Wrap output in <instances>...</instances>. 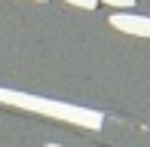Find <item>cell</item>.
I'll return each mask as SVG.
<instances>
[{"mask_svg":"<svg viewBox=\"0 0 150 147\" xmlns=\"http://www.w3.org/2000/svg\"><path fill=\"white\" fill-rule=\"evenodd\" d=\"M0 104H12L22 110H34L43 117H55L61 123H74L83 129H101L104 126V113L92 110V107H80V104H64L55 98H40V95H28V92H16V89H3L0 86Z\"/></svg>","mask_w":150,"mask_h":147,"instance_id":"1","label":"cell"},{"mask_svg":"<svg viewBox=\"0 0 150 147\" xmlns=\"http://www.w3.org/2000/svg\"><path fill=\"white\" fill-rule=\"evenodd\" d=\"M110 25L122 34H132V37H150V18L147 16H132V12H117L110 16Z\"/></svg>","mask_w":150,"mask_h":147,"instance_id":"2","label":"cell"},{"mask_svg":"<svg viewBox=\"0 0 150 147\" xmlns=\"http://www.w3.org/2000/svg\"><path fill=\"white\" fill-rule=\"evenodd\" d=\"M64 3L80 6V9H95V6H98V0H64Z\"/></svg>","mask_w":150,"mask_h":147,"instance_id":"3","label":"cell"},{"mask_svg":"<svg viewBox=\"0 0 150 147\" xmlns=\"http://www.w3.org/2000/svg\"><path fill=\"white\" fill-rule=\"evenodd\" d=\"M101 3V0H98ZM104 3H110V6H120V9H132L135 6V0H104Z\"/></svg>","mask_w":150,"mask_h":147,"instance_id":"4","label":"cell"},{"mask_svg":"<svg viewBox=\"0 0 150 147\" xmlns=\"http://www.w3.org/2000/svg\"><path fill=\"white\" fill-rule=\"evenodd\" d=\"M34 3H46V0H34Z\"/></svg>","mask_w":150,"mask_h":147,"instance_id":"5","label":"cell"},{"mask_svg":"<svg viewBox=\"0 0 150 147\" xmlns=\"http://www.w3.org/2000/svg\"><path fill=\"white\" fill-rule=\"evenodd\" d=\"M46 147H58V144H46Z\"/></svg>","mask_w":150,"mask_h":147,"instance_id":"6","label":"cell"}]
</instances>
